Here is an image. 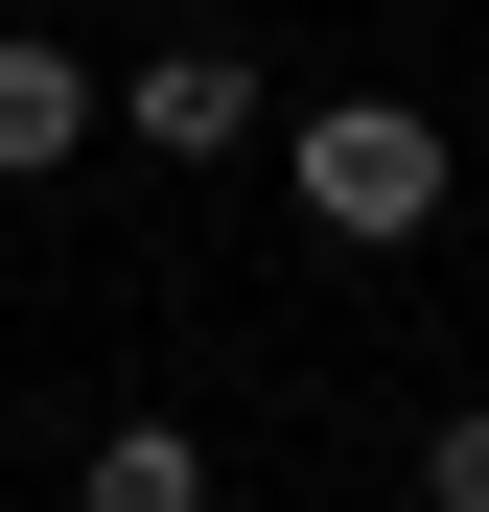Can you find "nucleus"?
Listing matches in <instances>:
<instances>
[{
  "label": "nucleus",
  "instance_id": "1",
  "mask_svg": "<svg viewBox=\"0 0 489 512\" xmlns=\"http://www.w3.org/2000/svg\"><path fill=\"white\" fill-rule=\"evenodd\" d=\"M303 233H350V256L443 233V117H420V94H326V117H303Z\"/></svg>",
  "mask_w": 489,
  "mask_h": 512
},
{
  "label": "nucleus",
  "instance_id": "2",
  "mask_svg": "<svg viewBox=\"0 0 489 512\" xmlns=\"http://www.w3.org/2000/svg\"><path fill=\"white\" fill-rule=\"evenodd\" d=\"M117 117H140V163H233L257 140V47H140Z\"/></svg>",
  "mask_w": 489,
  "mask_h": 512
},
{
  "label": "nucleus",
  "instance_id": "3",
  "mask_svg": "<svg viewBox=\"0 0 489 512\" xmlns=\"http://www.w3.org/2000/svg\"><path fill=\"white\" fill-rule=\"evenodd\" d=\"M94 117H117V70H94V47H47V24H0V187H47V163L94 140Z\"/></svg>",
  "mask_w": 489,
  "mask_h": 512
},
{
  "label": "nucleus",
  "instance_id": "4",
  "mask_svg": "<svg viewBox=\"0 0 489 512\" xmlns=\"http://www.w3.org/2000/svg\"><path fill=\"white\" fill-rule=\"evenodd\" d=\"M70 512H210V443H187V419H94Z\"/></svg>",
  "mask_w": 489,
  "mask_h": 512
},
{
  "label": "nucleus",
  "instance_id": "5",
  "mask_svg": "<svg viewBox=\"0 0 489 512\" xmlns=\"http://www.w3.org/2000/svg\"><path fill=\"white\" fill-rule=\"evenodd\" d=\"M420 512H489V419H443V443H420Z\"/></svg>",
  "mask_w": 489,
  "mask_h": 512
}]
</instances>
